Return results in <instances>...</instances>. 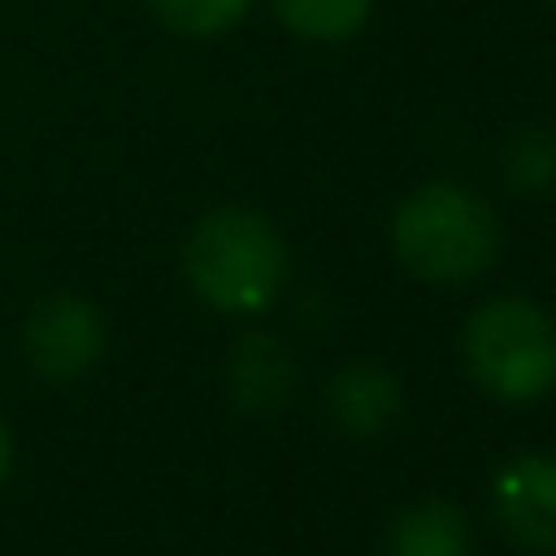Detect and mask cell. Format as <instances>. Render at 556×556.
<instances>
[{"instance_id":"277c9868","label":"cell","mask_w":556,"mask_h":556,"mask_svg":"<svg viewBox=\"0 0 556 556\" xmlns=\"http://www.w3.org/2000/svg\"><path fill=\"white\" fill-rule=\"evenodd\" d=\"M108 323L84 293H49L25 317V362L45 381H78L103 362Z\"/></svg>"},{"instance_id":"3957f363","label":"cell","mask_w":556,"mask_h":556,"mask_svg":"<svg viewBox=\"0 0 556 556\" xmlns=\"http://www.w3.org/2000/svg\"><path fill=\"white\" fill-rule=\"evenodd\" d=\"M464 371L483 395L528 405L556 391V317L532 298H489L459 337Z\"/></svg>"},{"instance_id":"6da1fadb","label":"cell","mask_w":556,"mask_h":556,"mask_svg":"<svg viewBox=\"0 0 556 556\" xmlns=\"http://www.w3.org/2000/svg\"><path fill=\"white\" fill-rule=\"evenodd\" d=\"M391 250L410 278L434 288H459L498 264L503 225L493 205L469 186L430 181L395 205Z\"/></svg>"},{"instance_id":"30bf717a","label":"cell","mask_w":556,"mask_h":556,"mask_svg":"<svg viewBox=\"0 0 556 556\" xmlns=\"http://www.w3.org/2000/svg\"><path fill=\"white\" fill-rule=\"evenodd\" d=\"M503 186L513 195H547L556 191V127L532 123L503 142Z\"/></svg>"},{"instance_id":"52a82bcc","label":"cell","mask_w":556,"mask_h":556,"mask_svg":"<svg viewBox=\"0 0 556 556\" xmlns=\"http://www.w3.org/2000/svg\"><path fill=\"white\" fill-rule=\"evenodd\" d=\"M298 386V362L278 337L269 332H244L230 352V395L244 415L269 420L288 405Z\"/></svg>"},{"instance_id":"8992f818","label":"cell","mask_w":556,"mask_h":556,"mask_svg":"<svg viewBox=\"0 0 556 556\" xmlns=\"http://www.w3.org/2000/svg\"><path fill=\"white\" fill-rule=\"evenodd\" d=\"M401 381L386 371L381 362H346L342 371L327 381L323 410L342 440H376L401 420Z\"/></svg>"},{"instance_id":"4fadbf2b","label":"cell","mask_w":556,"mask_h":556,"mask_svg":"<svg viewBox=\"0 0 556 556\" xmlns=\"http://www.w3.org/2000/svg\"><path fill=\"white\" fill-rule=\"evenodd\" d=\"M552 5H556V0H552Z\"/></svg>"},{"instance_id":"5b68a950","label":"cell","mask_w":556,"mask_h":556,"mask_svg":"<svg viewBox=\"0 0 556 556\" xmlns=\"http://www.w3.org/2000/svg\"><path fill=\"white\" fill-rule=\"evenodd\" d=\"M489 513L513 547L556 556V454H513L498 464Z\"/></svg>"},{"instance_id":"ba28073f","label":"cell","mask_w":556,"mask_h":556,"mask_svg":"<svg viewBox=\"0 0 556 556\" xmlns=\"http://www.w3.org/2000/svg\"><path fill=\"white\" fill-rule=\"evenodd\" d=\"M386 556H473V532L454 503L425 498L391 522Z\"/></svg>"},{"instance_id":"7a4b0ae2","label":"cell","mask_w":556,"mask_h":556,"mask_svg":"<svg viewBox=\"0 0 556 556\" xmlns=\"http://www.w3.org/2000/svg\"><path fill=\"white\" fill-rule=\"evenodd\" d=\"M181 269L205 307L254 317L283 293L288 244L269 215L250 211V205H220V211L201 215L195 230L186 235Z\"/></svg>"},{"instance_id":"9c48e42d","label":"cell","mask_w":556,"mask_h":556,"mask_svg":"<svg viewBox=\"0 0 556 556\" xmlns=\"http://www.w3.org/2000/svg\"><path fill=\"white\" fill-rule=\"evenodd\" d=\"M269 5L288 35L313 39V45H337L371 20L376 0H269Z\"/></svg>"},{"instance_id":"7c38bea8","label":"cell","mask_w":556,"mask_h":556,"mask_svg":"<svg viewBox=\"0 0 556 556\" xmlns=\"http://www.w3.org/2000/svg\"><path fill=\"white\" fill-rule=\"evenodd\" d=\"M5 473H10V430L0 420V483H5Z\"/></svg>"},{"instance_id":"8fae6325","label":"cell","mask_w":556,"mask_h":556,"mask_svg":"<svg viewBox=\"0 0 556 556\" xmlns=\"http://www.w3.org/2000/svg\"><path fill=\"white\" fill-rule=\"evenodd\" d=\"M147 5L172 35L186 39H215L250 15V0H147Z\"/></svg>"}]
</instances>
